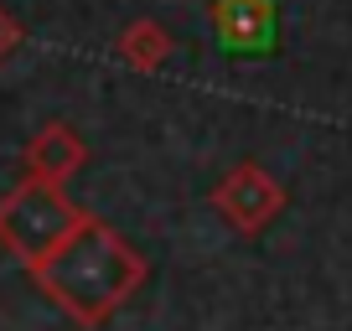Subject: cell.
I'll return each instance as SVG.
<instances>
[{"mask_svg":"<svg viewBox=\"0 0 352 331\" xmlns=\"http://www.w3.org/2000/svg\"><path fill=\"white\" fill-rule=\"evenodd\" d=\"M26 275L36 279V290H42L73 326L94 331V326H109V321L140 295L151 264H145V254L120 228H109L104 218L88 212L73 228V238H67L63 249H52V254L36 269H26Z\"/></svg>","mask_w":352,"mask_h":331,"instance_id":"obj_1","label":"cell"},{"mask_svg":"<svg viewBox=\"0 0 352 331\" xmlns=\"http://www.w3.org/2000/svg\"><path fill=\"white\" fill-rule=\"evenodd\" d=\"M88 212L67 197V187L42 176H21L6 197H0V249L21 269H36L52 249L73 238V228Z\"/></svg>","mask_w":352,"mask_h":331,"instance_id":"obj_2","label":"cell"},{"mask_svg":"<svg viewBox=\"0 0 352 331\" xmlns=\"http://www.w3.org/2000/svg\"><path fill=\"white\" fill-rule=\"evenodd\" d=\"M208 202L239 238H259L264 228H275V218L285 212L290 192H285V181H280L275 171H264L259 161H239L228 176L212 187Z\"/></svg>","mask_w":352,"mask_h":331,"instance_id":"obj_3","label":"cell"},{"mask_svg":"<svg viewBox=\"0 0 352 331\" xmlns=\"http://www.w3.org/2000/svg\"><path fill=\"white\" fill-rule=\"evenodd\" d=\"M208 26L218 36V47L249 57L275 47V0H208Z\"/></svg>","mask_w":352,"mask_h":331,"instance_id":"obj_4","label":"cell"},{"mask_svg":"<svg viewBox=\"0 0 352 331\" xmlns=\"http://www.w3.org/2000/svg\"><path fill=\"white\" fill-rule=\"evenodd\" d=\"M83 166H88V145L67 119H47L42 130L21 145V176H42V181L67 187Z\"/></svg>","mask_w":352,"mask_h":331,"instance_id":"obj_5","label":"cell"},{"mask_svg":"<svg viewBox=\"0 0 352 331\" xmlns=\"http://www.w3.org/2000/svg\"><path fill=\"white\" fill-rule=\"evenodd\" d=\"M171 32H166L161 21H151V16H140V21H130L120 32V42H114V52H120L124 67H135V73H155V67H166V57H171Z\"/></svg>","mask_w":352,"mask_h":331,"instance_id":"obj_6","label":"cell"},{"mask_svg":"<svg viewBox=\"0 0 352 331\" xmlns=\"http://www.w3.org/2000/svg\"><path fill=\"white\" fill-rule=\"evenodd\" d=\"M21 21H16V16L11 11H6V5H0V67H6V62H11V57H16V47H21Z\"/></svg>","mask_w":352,"mask_h":331,"instance_id":"obj_7","label":"cell"}]
</instances>
